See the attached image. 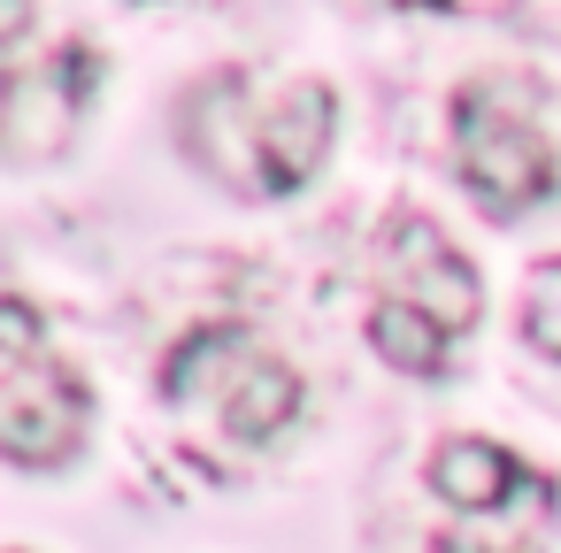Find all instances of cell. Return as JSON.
<instances>
[{
  "label": "cell",
  "mask_w": 561,
  "mask_h": 553,
  "mask_svg": "<svg viewBox=\"0 0 561 553\" xmlns=\"http://www.w3.org/2000/svg\"><path fill=\"white\" fill-rule=\"evenodd\" d=\"M446 139H454L461 193L492 223H515L561 193V147H553L530 85H515V78H469L446 108Z\"/></svg>",
  "instance_id": "cell-4"
},
{
  "label": "cell",
  "mask_w": 561,
  "mask_h": 553,
  "mask_svg": "<svg viewBox=\"0 0 561 553\" xmlns=\"http://www.w3.org/2000/svg\"><path fill=\"white\" fill-rule=\"evenodd\" d=\"M369 346H377L385 369H400V377H446V361H454V338H446L438 323L392 308V300L369 308Z\"/></svg>",
  "instance_id": "cell-8"
},
{
  "label": "cell",
  "mask_w": 561,
  "mask_h": 553,
  "mask_svg": "<svg viewBox=\"0 0 561 553\" xmlns=\"http://www.w3.org/2000/svg\"><path fill=\"white\" fill-rule=\"evenodd\" d=\"M162 407L193 430L201 453L231 461V453L277 446L300 423L308 384L285 354H270L239 323H201L162 354Z\"/></svg>",
  "instance_id": "cell-2"
},
{
  "label": "cell",
  "mask_w": 561,
  "mask_h": 553,
  "mask_svg": "<svg viewBox=\"0 0 561 553\" xmlns=\"http://www.w3.org/2000/svg\"><path fill=\"white\" fill-rule=\"evenodd\" d=\"M339 131V93L323 78H270L254 62H224L178 93V147L201 177L247 200L300 193Z\"/></svg>",
  "instance_id": "cell-1"
},
{
  "label": "cell",
  "mask_w": 561,
  "mask_h": 553,
  "mask_svg": "<svg viewBox=\"0 0 561 553\" xmlns=\"http://www.w3.org/2000/svg\"><path fill=\"white\" fill-rule=\"evenodd\" d=\"M93 85H101L93 39H70V32L39 39V16L9 9V24H0V154L16 170L62 154Z\"/></svg>",
  "instance_id": "cell-5"
},
{
  "label": "cell",
  "mask_w": 561,
  "mask_h": 553,
  "mask_svg": "<svg viewBox=\"0 0 561 553\" xmlns=\"http://www.w3.org/2000/svg\"><path fill=\"white\" fill-rule=\"evenodd\" d=\"M377 300H392V308H408V315H423V323H438L446 338H461V331H477V308H484V285H477V269H469V254L431 223V216H415V208H392L385 216V231H377Z\"/></svg>",
  "instance_id": "cell-7"
},
{
  "label": "cell",
  "mask_w": 561,
  "mask_h": 553,
  "mask_svg": "<svg viewBox=\"0 0 561 553\" xmlns=\"http://www.w3.org/2000/svg\"><path fill=\"white\" fill-rule=\"evenodd\" d=\"M431 553H546L561 530V476L469 430L431 453Z\"/></svg>",
  "instance_id": "cell-3"
},
{
  "label": "cell",
  "mask_w": 561,
  "mask_h": 553,
  "mask_svg": "<svg viewBox=\"0 0 561 553\" xmlns=\"http://www.w3.org/2000/svg\"><path fill=\"white\" fill-rule=\"evenodd\" d=\"M93 423V392L85 377L47 346L39 308L24 292L0 300V446L16 469H62L78 461Z\"/></svg>",
  "instance_id": "cell-6"
},
{
  "label": "cell",
  "mask_w": 561,
  "mask_h": 553,
  "mask_svg": "<svg viewBox=\"0 0 561 553\" xmlns=\"http://www.w3.org/2000/svg\"><path fill=\"white\" fill-rule=\"evenodd\" d=\"M523 338H530L546 361H561V254L523 277Z\"/></svg>",
  "instance_id": "cell-9"
}]
</instances>
